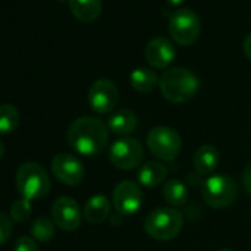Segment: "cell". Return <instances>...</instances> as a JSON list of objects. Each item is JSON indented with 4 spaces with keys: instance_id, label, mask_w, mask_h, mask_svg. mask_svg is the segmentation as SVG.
Masks as SVG:
<instances>
[{
    "instance_id": "obj_30",
    "label": "cell",
    "mask_w": 251,
    "mask_h": 251,
    "mask_svg": "<svg viewBox=\"0 0 251 251\" xmlns=\"http://www.w3.org/2000/svg\"><path fill=\"white\" fill-rule=\"evenodd\" d=\"M217 251H233V250H230V248H220V250H217Z\"/></svg>"
},
{
    "instance_id": "obj_24",
    "label": "cell",
    "mask_w": 251,
    "mask_h": 251,
    "mask_svg": "<svg viewBox=\"0 0 251 251\" xmlns=\"http://www.w3.org/2000/svg\"><path fill=\"white\" fill-rule=\"evenodd\" d=\"M12 230H14V226H12L11 219L6 214L0 213V245L5 244L11 238Z\"/></svg>"
},
{
    "instance_id": "obj_10",
    "label": "cell",
    "mask_w": 251,
    "mask_h": 251,
    "mask_svg": "<svg viewBox=\"0 0 251 251\" xmlns=\"http://www.w3.org/2000/svg\"><path fill=\"white\" fill-rule=\"evenodd\" d=\"M89 105L98 114H108L115 109L120 100L117 84L109 78L96 80L89 89Z\"/></svg>"
},
{
    "instance_id": "obj_22",
    "label": "cell",
    "mask_w": 251,
    "mask_h": 251,
    "mask_svg": "<svg viewBox=\"0 0 251 251\" xmlns=\"http://www.w3.org/2000/svg\"><path fill=\"white\" fill-rule=\"evenodd\" d=\"M55 222L48 217H37L31 225V235L37 241H50L55 236Z\"/></svg>"
},
{
    "instance_id": "obj_28",
    "label": "cell",
    "mask_w": 251,
    "mask_h": 251,
    "mask_svg": "<svg viewBox=\"0 0 251 251\" xmlns=\"http://www.w3.org/2000/svg\"><path fill=\"white\" fill-rule=\"evenodd\" d=\"M167 2L172 5V6H177V5H182L185 0H167Z\"/></svg>"
},
{
    "instance_id": "obj_23",
    "label": "cell",
    "mask_w": 251,
    "mask_h": 251,
    "mask_svg": "<svg viewBox=\"0 0 251 251\" xmlns=\"http://www.w3.org/2000/svg\"><path fill=\"white\" fill-rule=\"evenodd\" d=\"M31 201L28 200H17L12 205H11V217L17 222H25L28 220L30 214H31Z\"/></svg>"
},
{
    "instance_id": "obj_18",
    "label": "cell",
    "mask_w": 251,
    "mask_h": 251,
    "mask_svg": "<svg viewBox=\"0 0 251 251\" xmlns=\"http://www.w3.org/2000/svg\"><path fill=\"white\" fill-rule=\"evenodd\" d=\"M167 167L161 163L150 161L144 164L138 172L139 183L145 188H155L167 179Z\"/></svg>"
},
{
    "instance_id": "obj_1",
    "label": "cell",
    "mask_w": 251,
    "mask_h": 251,
    "mask_svg": "<svg viewBox=\"0 0 251 251\" xmlns=\"http://www.w3.org/2000/svg\"><path fill=\"white\" fill-rule=\"evenodd\" d=\"M108 126L98 117L84 115L74 120L67 132L70 147L80 155L96 157L108 145Z\"/></svg>"
},
{
    "instance_id": "obj_2",
    "label": "cell",
    "mask_w": 251,
    "mask_h": 251,
    "mask_svg": "<svg viewBox=\"0 0 251 251\" xmlns=\"http://www.w3.org/2000/svg\"><path fill=\"white\" fill-rule=\"evenodd\" d=\"M158 86L164 99L172 103H185L197 95L200 80L185 67H172L163 73Z\"/></svg>"
},
{
    "instance_id": "obj_11",
    "label": "cell",
    "mask_w": 251,
    "mask_h": 251,
    "mask_svg": "<svg viewBox=\"0 0 251 251\" xmlns=\"http://www.w3.org/2000/svg\"><path fill=\"white\" fill-rule=\"evenodd\" d=\"M50 167L55 177L67 186H77L84 177V167L81 161L71 154L62 152L55 155Z\"/></svg>"
},
{
    "instance_id": "obj_6",
    "label": "cell",
    "mask_w": 251,
    "mask_h": 251,
    "mask_svg": "<svg viewBox=\"0 0 251 251\" xmlns=\"http://www.w3.org/2000/svg\"><path fill=\"white\" fill-rule=\"evenodd\" d=\"M147 144L151 154L163 161H173L182 150V139L179 133L167 126L152 127L148 133Z\"/></svg>"
},
{
    "instance_id": "obj_26",
    "label": "cell",
    "mask_w": 251,
    "mask_h": 251,
    "mask_svg": "<svg viewBox=\"0 0 251 251\" xmlns=\"http://www.w3.org/2000/svg\"><path fill=\"white\" fill-rule=\"evenodd\" d=\"M242 186L247 191V194L251 195V163L247 164V167L244 169V173H242Z\"/></svg>"
},
{
    "instance_id": "obj_20",
    "label": "cell",
    "mask_w": 251,
    "mask_h": 251,
    "mask_svg": "<svg viewBox=\"0 0 251 251\" xmlns=\"http://www.w3.org/2000/svg\"><path fill=\"white\" fill-rule=\"evenodd\" d=\"M163 197L172 207H182L188 202L189 194L185 183L179 179H170L163 188Z\"/></svg>"
},
{
    "instance_id": "obj_3",
    "label": "cell",
    "mask_w": 251,
    "mask_h": 251,
    "mask_svg": "<svg viewBox=\"0 0 251 251\" xmlns=\"http://www.w3.org/2000/svg\"><path fill=\"white\" fill-rule=\"evenodd\" d=\"M15 185L24 200L36 201L45 198L50 191V177L39 163H24L17 170Z\"/></svg>"
},
{
    "instance_id": "obj_17",
    "label": "cell",
    "mask_w": 251,
    "mask_h": 251,
    "mask_svg": "<svg viewBox=\"0 0 251 251\" xmlns=\"http://www.w3.org/2000/svg\"><path fill=\"white\" fill-rule=\"evenodd\" d=\"M71 14L83 23H93L102 12V0H68Z\"/></svg>"
},
{
    "instance_id": "obj_4",
    "label": "cell",
    "mask_w": 251,
    "mask_h": 251,
    "mask_svg": "<svg viewBox=\"0 0 251 251\" xmlns=\"http://www.w3.org/2000/svg\"><path fill=\"white\" fill-rule=\"evenodd\" d=\"M144 227L151 238L170 241L180 233L183 227V216L175 207H160L147 216Z\"/></svg>"
},
{
    "instance_id": "obj_19",
    "label": "cell",
    "mask_w": 251,
    "mask_h": 251,
    "mask_svg": "<svg viewBox=\"0 0 251 251\" xmlns=\"http://www.w3.org/2000/svg\"><path fill=\"white\" fill-rule=\"evenodd\" d=\"M130 84L139 93H150L160 84V77L151 68L138 67L130 73Z\"/></svg>"
},
{
    "instance_id": "obj_31",
    "label": "cell",
    "mask_w": 251,
    "mask_h": 251,
    "mask_svg": "<svg viewBox=\"0 0 251 251\" xmlns=\"http://www.w3.org/2000/svg\"><path fill=\"white\" fill-rule=\"evenodd\" d=\"M250 216H251V211H250Z\"/></svg>"
},
{
    "instance_id": "obj_12",
    "label": "cell",
    "mask_w": 251,
    "mask_h": 251,
    "mask_svg": "<svg viewBox=\"0 0 251 251\" xmlns=\"http://www.w3.org/2000/svg\"><path fill=\"white\" fill-rule=\"evenodd\" d=\"M52 217L58 227L67 232L75 230L81 223V211L75 200L70 197H59L52 204Z\"/></svg>"
},
{
    "instance_id": "obj_5",
    "label": "cell",
    "mask_w": 251,
    "mask_h": 251,
    "mask_svg": "<svg viewBox=\"0 0 251 251\" xmlns=\"http://www.w3.org/2000/svg\"><path fill=\"white\" fill-rule=\"evenodd\" d=\"M200 17L188 8L176 9L169 18V34L180 46L194 45L201 34Z\"/></svg>"
},
{
    "instance_id": "obj_8",
    "label": "cell",
    "mask_w": 251,
    "mask_h": 251,
    "mask_svg": "<svg viewBox=\"0 0 251 251\" xmlns=\"http://www.w3.org/2000/svg\"><path fill=\"white\" fill-rule=\"evenodd\" d=\"M111 163L121 170H132L141 166L144 160V148L133 138H123L115 141L109 148Z\"/></svg>"
},
{
    "instance_id": "obj_16",
    "label": "cell",
    "mask_w": 251,
    "mask_h": 251,
    "mask_svg": "<svg viewBox=\"0 0 251 251\" xmlns=\"http://www.w3.org/2000/svg\"><path fill=\"white\" fill-rule=\"evenodd\" d=\"M111 213V202L105 195H95L92 197L83 210V216L84 219L92 223V225H99L103 220L108 219Z\"/></svg>"
},
{
    "instance_id": "obj_7",
    "label": "cell",
    "mask_w": 251,
    "mask_h": 251,
    "mask_svg": "<svg viewBox=\"0 0 251 251\" xmlns=\"http://www.w3.org/2000/svg\"><path fill=\"white\" fill-rule=\"evenodd\" d=\"M236 183L227 175H214L202 185V200L213 208H225L236 198Z\"/></svg>"
},
{
    "instance_id": "obj_15",
    "label": "cell",
    "mask_w": 251,
    "mask_h": 251,
    "mask_svg": "<svg viewBox=\"0 0 251 251\" xmlns=\"http://www.w3.org/2000/svg\"><path fill=\"white\" fill-rule=\"evenodd\" d=\"M219 161L220 155L217 148H214L213 145H202L197 150L194 155V169L198 175L207 176L217 169Z\"/></svg>"
},
{
    "instance_id": "obj_21",
    "label": "cell",
    "mask_w": 251,
    "mask_h": 251,
    "mask_svg": "<svg viewBox=\"0 0 251 251\" xmlns=\"http://www.w3.org/2000/svg\"><path fill=\"white\" fill-rule=\"evenodd\" d=\"M21 121V114L12 103L0 105V135H9L17 130Z\"/></svg>"
},
{
    "instance_id": "obj_27",
    "label": "cell",
    "mask_w": 251,
    "mask_h": 251,
    "mask_svg": "<svg viewBox=\"0 0 251 251\" xmlns=\"http://www.w3.org/2000/svg\"><path fill=\"white\" fill-rule=\"evenodd\" d=\"M242 46H244V52H245L247 58L251 61V33L245 36V39H244V45H242Z\"/></svg>"
},
{
    "instance_id": "obj_29",
    "label": "cell",
    "mask_w": 251,
    "mask_h": 251,
    "mask_svg": "<svg viewBox=\"0 0 251 251\" xmlns=\"http://www.w3.org/2000/svg\"><path fill=\"white\" fill-rule=\"evenodd\" d=\"M5 155V145L2 144V141H0V158H2Z\"/></svg>"
},
{
    "instance_id": "obj_25",
    "label": "cell",
    "mask_w": 251,
    "mask_h": 251,
    "mask_svg": "<svg viewBox=\"0 0 251 251\" xmlns=\"http://www.w3.org/2000/svg\"><path fill=\"white\" fill-rule=\"evenodd\" d=\"M15 251H39L37 242L31 236H21L15 242Z\"/></svg>"
},
{
    "instance_id": "obj_14",
    "label": "cell",
    "mask_w": 251,
    "mask_h": 251,
    "mask_svg": "<svg viewBox=\"0 0 251 251\" xmlns=\"http://www.w3.org/2000/svg\"><path fill=\"white\" fill-rule=\"evenodd\" d=\"M106 126H108L109 132L120 135V136H126V135H130L136 129L138 117L130 109H120V111H115L108 118Z\"/></svg>"
},
{
    "instance_id": "obj_13",
    "label": "cell",
    "mask_w": 251,
    "mask_h": 251,
    "mask_svg": "<svg viewBox=\"0 0 251 251\" xmlns=\"http://www.w3.org/2000/svg\"><path fill=\"white\" fill-rule=\"evenodd\" d=\"M176 49L167 37H154L145 48L147 62L157 70H166L175 61Z\"/></svg>"
},
{
    "instance_id": "obj_9",
    "label": "cell",
    "mask_w": 251,
    "mask_h": 251,
    "mask_svg": "<svg viewBox=\"0 0 251 251\" xmlns=\"http://www.w3.org/2000/svg\"><path fill=\"white\" fill-rule=\"evenodd\" d=\"M112 202L117 213L121 216L136 214L144 202V194L141 186L132 180H123L117 183L112 192Z\"/></svg>"
}]
</instances>
